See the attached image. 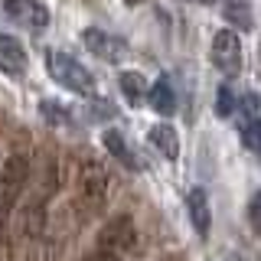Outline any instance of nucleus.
<instances>
[{
    "instance_id": "obj_22",
    "label": "nucleus",
    "mask_w": 261,
    "mask_h": 261,
    "mask_svg": "<svg viewBox=\"0 0 261 261\" xmlns=\"http://www.w3.org/2000/svg\"><path fill=\"white\" fill-rule=\"evenodd\" d=\"M196 4H216V0H196Z\"/></svg>"
},
{
    "instance_id": "obj_8",
    "label": "nucleus",
    "mask_w": 261,
    "mask_h": 261,
    "mask_svg": "<svg viewBox=\"0 0 261 261\" xmlns=\"http://www.w3.org/2000/svg\"><path fill=\"white\" fill-rule=\"evenodd\" d=\"M0 72L4 75H23L27 72V49L10 33H0Z\"/></svg>"
},
{
    "instance_id": "obj_12",
    "label": "nucleus",
    "mask_w": 261,
    "mask_h": 261,
    "mask_svg": "<svg viewBox=\"0 0 261 261\" xmlns=\"http://www.w3.org/2000/svg\"><path fill=\"white\" fill-rule=\"evenodd\" d=\"M101 144H105V150H108L118 163H124L127 170H141V160H137V153L127 147V141H124V134H121V130H105V134H101Z\"/></svg>"
},
{
    "instance_id": "obj_7",
    "label": "nucleus",
    "mask_w": 261,
    "mask_h": 261,
    "mask_svg": "<svg viewBox=\"0 0 261 261\" xmlns=\"http://www.w3.org/2000/svg\"><path fill=\"white\" fill-rule=\"evenodd\" d=\"M209 59H212V65H216L219 72L235 75V72L242 69V43H239V36H235L232 30H219L216 36H212Z\"/></svg>"
},
{
    "instance_id": "obj_23",
    "label": "nucleus",
    "mask_w": 261,
    "mask_h": 261,
    "mask_svg": "<svg viewBox=\"0 0 261 261\" xmlns=\"http://www.w3.org/2000/svg\"><path fill=\"white\" fill-rule=\"evenodd\" d=\"M239 261H245V258H239Z\"/></svg>"
},
{
    "instance_id": "obj_5",
    "label": "nucleus",
    "mask_w": 261,
    "mask_h": 261,
    "mask_svg": "<svg viewBox=\"0 0 261 261\" xmlns=\"http://www.w3.org/2000/svg\"><path fill=\"white\" fill-rule=\"evenodd\" d=\"M134 239H137L134 219H130V216H111L108 222L101 225V232H98V245H95V248L124 258V251L134 245Z\"/></svg>"
},
{
    "instance_id": "obj_9",
    "label": "nucleus",
    "mask_w": 261,
    "mask_h": 261,
    "mask_svg": "<svg viewBox=\"0 0 261 261\" xmlns=\"http://www.w3.org/2000/svg\"><path fill=\"white\" fill-rule=\"evenodd\" d=\"M147 141H150V147L167 163H176V157H179V137H176V130L170 127L167 121H157V124L147 130Z\"/></svg>"
},
{
    "instance_id": "obj_6",
    "label": "nucleus",
    "mask_w": 261,
    "mask_h": 261,
    "mask_svg": "<svg viewBox=\"0 0 261 261\" xmlns=\"http://www.w3.org/2000/svg\"><path fill=\"white\" fill-rule=\"evenodd\" d=\"M82 43H85V49L95 56V59H101V62H108V65H118V62H124L127 59V43L121 36H114V33H105V30H98V27H88L85 33H82Z\"/></svg>"
},
{
    "instance_id": "obj_20",
    "label": "nucleus",
    "mask_w": 261,
    "mask_h": 261,
    "mask_svg": "<svg viewBox=\"0 0 261 261\" xmlns=\"http://www.w3.org/2000/svg\"><path fill=\"white\" fill-rule=\"evenodd\" d=\"M258 105H261V101H258V95H255V92H248V95L242 98V108H245V114H248V121H251V118H258Z\"/></svg>"
},
{
    "instance_id": "obj_11",
    "label": "nucleus",
    "mask_w": 261,
    "mask_h": 261,
    "mask_svg": "<svg viewBox=\"0 0 261 261\" xmlns=\"http://www.w3.org/2000/svg\"><path fill=\"white\" fill-rule=\"evenodd\" d=\"M147 105H150L160 118H170V114L176 111V92H173V85H170V79L160 75L150 88H147Z\"/></svg>"
},
{
    "instance_id": "obj_3",
    "label": "nucleus",
    "mask_w": 261,
    "mask_h": 261,
    "mask_svg": "<svg viewBox=\"0 0 261 261\" xmlns=\"http://www.w3.org/2000/svg\"><path fill=\"white\" fill-rule=\"evenodd\" d=\"M30 179V160L23 153H10L0 167V222H7V216L13 212L16 199L27 190Z\"/></svg>"
},
{
    "instance_id": "obj_2",
    "label": "nucleus",
    "mask_w": 261,
    "mask_h": 261,
    "mask_svg": "<svg viewBox=\"0 0 261 261\" xmlns=\"http://www.w3.org/2000/svg\"><path fill=\"white\" fill-rule=\"evenodd\" d=\"M46 69H49V75L59 82L62 88H69V92H75V95H92L95 92V75L79 59H72L69 53H62V49H49L46 53Z\"/></svg>"
},
{
    "instance_id": "obj_1",
    "label": "nucleus",
    "mask_w": 261,
    "mask_h": 261,
    "mask_svg": "<svg viewBox=\"0 0 261 261\" xmlns=\"http://www.w3.org/2000/svg\"><path fill=\"white\" fill-rule=\"evenodd\" d=\"M111 196V173L98 157L85 153L79 163V206L85 209V216H95V212L105 209Z\"/></svg>"
},
{
    "instance_id": "obj_13",
    "label": "nucleus",
    "mask_w": 261,
    "mask_h": 261,
    "mask_svg": "<svg viewBox=\"0 0 261 261\" xmlns=\"http://www.w3.org/2000/svg\"><path fill=\"white\" fill-rule=\"evenodd\" d=\"M118 82H121V92H124V98L130 105L147 101V82H144L141 72H121Z\"/></svg>"
},
{
    "instance_id": "obj_4",
    "label": "nucleus",
    "mask_w": 261,
    "mask_h": 261,
    "mask_svg": "<svg viewBox=\"0 0 261 261\" xmlns=\"http://www.w3.org/2000/svg\"><path fill=\"white\" fill-rule=\"evenodd\" d=\"M0 10L13 27H23L27 33H43L49 27V10L43 0H0Z\"/></svg>"
},
{
    "instance_id": "obj_14",
    "label": "nucleus",
    "mask_w": 261,
    "mask_h": 261,
    "mask_svg": "<svg viewBox=\"0 0 261 261\" xmlns=\"http://www.w3.org/2000/svg\"><path fill=\"white\" fill-rule=\"evenodd\" d=\"M39 114H43V121H46V124H59V127L72 124V114H69V108H65L62 101H53V98L39 101Z\"/></svg>"
},
{
    "instance_id": "obj_18",
    "label": "nucleus",
    "mask_w": 261,
    "mask_h": 261,
    "mask_svg": "<svg viewBox=\"0 0 261 261\" xmlns=\"http://www.w3.org/2000/svg\"><path fill=\"white\" fill-rule=\"evenodd\" d=\"M235 108H239V101H235L232 88H228V85H222V88L216 92V114H219V118H232V114H235Z\"/></svg>"
},
{
    "instance_id": "obj_21",
    "label": "nucleus",
    "mask_w": 261,
    "mask_h": 261,
    "mask_svg": "<svg viewBox=\"0 0 261 261\" xmlns=\"http://www.w3.org/2000/svg\"><path fill=\"white\" fill-rule=\"evenodd\" d=\"M127 7H141V4H147V0H124Z\"/></svg>"
},
{
    "instance_id": "obj_19",
    "label": "nucleus",
    "mask_w": 261,
    "mask_h": 261,
    "mask_svg": "<svg viewBox=\"0 0 261 261\" xmlns=\"http://www.w3.org/2000/svg\"><path fill=\"white\" fill-rule=\"evenodd\" d=\"M248 219H251V225H255V232L261 235V193L251 196V202H248Z\"/></svg>"
},
{
    "instance_id": "obj_10",
    "label": "nucleus",
    "mask_w": 261,
    "mask_h": 261,
    "mask_svg": "<svg viewBox=\"0 0 261 261\" xmlns=\"http://www.w3.org/2000/svg\"><path fill=\"white\" fill-rule=\"evenodd\" d=\"M186 212H190V222L193 228L206 239L209 235V225H212V209H209V196L202 190H190L186 193Z\"/></svg>"
},
{
    "instance_id": "obj_16",
    "label": "nucleus",
    "mask_w": 261,
    "mask_h": 261,
    "mask_svg": "<svg viewBox=\"0 0 261 261\" xmlns=\"http://www.w3.org/2000/svg\"><path fill=\"white\" fill-rule=\"evenodd\" d=\"M242 144L261 160V118H251L242 124Z\"/></svg>"
},
{
    "instance_id": "obj_17",
    "label": "nucleus",
    "mask_w": 261,
    "mask_h": 261,
    "mask_svg": "<svg viewBox=\"0 0 261 261\" xmlns=\"http://www.w3.org/2000/svg\"><path fill=\"white\" fill-rule=\"evenodd\" d=\"M85 114H88L92 121H108V118H114L118 111H114V105L108 101V98H92V101L85 105Z\"/></svg>"
},
{
    "instance_id": "obj_15",
    "label": "nucleus",
    "mask_w": 261,
    "mask_h": 261,
    "mask_svg": "<svg viewBox=\"0 0 261 261\" xmlns=\"http://www.w3.org/2000/svg\"><path fill=\"white\" fill-rule=\"evenodd\" d=\"M225 20L235 23V27H242V30H251V7H248V0H228L225 4Z\"/></svg>"
}]
</instances>
